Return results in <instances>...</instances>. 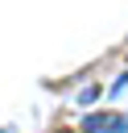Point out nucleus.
Instances as JSON below:
<instances>
[{
  "instance_id": "nucleus-2",
  "label": "nucleus",
  "mask_w": 128,
  "mask_h": 133,
  "mask_svg": "<svg viewBox=\"0 0 128 133\" xmlns=\"http://www.w3.org/2000/svg\"><path fill=\"white\" fill-rule=\"evenodd\" d=\"M95 100H99V87H83L78 91V104H95Z\"/></svg>"
},
{
  "instance_id": "nucleus-1",
  "label": "nucleus",
  "mask_w": 128,
  "mask_h": 133,
  "mask_svg": "<svg viewBox=\"0 0 128 133\" xmlns=\"http://www.w3.org/2000/svg\"><path fill=\"white\" fill-rule=\"evenodd\" d=\"M103 125H107V116H103V112H91V116L83 121V129H87V133H103Z\"/></svg>"
}]
</instances>
